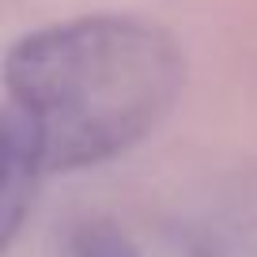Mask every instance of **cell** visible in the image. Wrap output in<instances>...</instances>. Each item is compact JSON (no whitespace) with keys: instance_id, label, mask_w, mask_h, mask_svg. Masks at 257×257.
<instances>
[{"instance_id":"obj_1","label":"cell","mask_w":257,"mask_h":257,"mask_svg":"<svg viewBox=\"0 0 257 257\" xmlns=\"http://www.w3.org/2000/svg\"><path fill=\"white\" fill-rule=\"evenodd\" d=\"M182 80L178 42L140 16H80L19 38L4 61V242H16L42 178L137 148Z\"/></svg>"},{"instance_id":"obj_2","label":"cell","mask_w":257,"mask_h":257,"mask_svg":"<svg viewBox=\"0 0 257 257\" xmlns=\"http://www.w3.org/2000/svg\"><path fill=\"white\" fill-rule=\"evenodd\" d=\"M76 257H137V249L125 242V234H117L113 227H83L76 234Z\"/></svg>"}]
</instances>
